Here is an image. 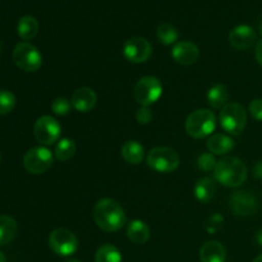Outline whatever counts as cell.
I'll return each instance as SVG.
<instances>
[{"instance_id":"e575fe53","label":"cell","mask_w":262,"mask_h":262,"mask_svg":"<svg viewBox=\"0 0 262 262\" xmlns=\"http://www.w3.org/2000/svg\"><path fill=\"white\" fill-rule=\"evenodd\" d=\"M0 262H7V258H5L4 253H3L2 251H0Z\"/></svg>"},{"instance_id":"836d02e7","label":"cell","mask_w":262,"mask_h":262,"mask_svg":"<svg viewBox=\"0 0 262 262\" xmlns=\"http://www.w3.org/2000/svg\"><path fill=\"white\" fill-rule=\"evenodd\" d=\"M256 241H257L258 245H260L262 247V229L258 230L257 234H256Z\"/></svg>"},{"instance_id":"4dcf8cb0","label":"cell","mask_w":262,"mask_h":262,"mask_svg":"<svg viewBox=\"0 0 262 262\" xmlns=\"http://www.w3.org/2000/svg\"><path fill=\"white\" fill-rule=\"evenodd\" d=\"M248 110H250V114L252 115V118H255L258 122H262V99L252 100Z\"/></svg>"},{"instance_id":"7a4b0ae2","label":"cell","mask_w":262,"mask_h":262,"mask_svg":"<svg viewBox=\"0 0 262 262\" xmlns=\"http://www.w3.org/2000/svg\"><path fill=\"white\" fill-rule=\"evenodd\" d=\"M248 176L247 166L235 156H227L216 163L214 169V178L217 183L229 188L242 186Z\"/></svg>"},{"instance_id":"e0dca14e","label":"cell","mask_w":262,"mask_h":262,"mask_svg":"<svg viewBox=\"0 0 262 262\" xmlns=\"http://www.w3.org/2000/svg\"><path fill=\"white\" fill-rule=\"evenodd\" d=\"M207 150L212 155H225V154L230 152L234 147V141L227 135H222V133H215V135L210 136L207 140Z\"/></svg>"},{"instance_id":"8fae6325","label":"cell","mask_w":262,"mask_h":262,"mask_svg":"<svg viewBox=\"0 0 262 262\" xmlns=\"http://www.w3.org/2000/svg\"><path fill=\"white\" fill-rule=\"evenodd\" d=\"M123 54L130 63H145L152 54V46L145 37L136 36V37L125 41L124 46H123Z\"/></svg>"},{"instance_id":"2e32d148","label":"cell","mask_w":262,"mask_h":262,"mask_svg":"<svg viewBox=\"0 0 262 262\" xmlns=\"http://www.w3.org/2000/svg\"><path fill=\"white\" fill-rule=\"evenodd\" d=\"M200 260L201 262H225L227 250L217 241H210L200 250Z\"/></svg>"},{"instance_id":"603a6c76","label":"cell","mask_w":262,"mask_h":262,"mask_svg":"<svg viewBox=\"0 0 262 262\" xmlns=\"http://www.w3.org/2000/svg\"><path fill=\"white\" fill-rule=\"evenodd\" d=\"M207 102L215 109L224 107L229 101V91L224 84H215L207 92Z\"/></svg>"},{"instance_id":"484cf974","label":"cell","mask_w":262,"mask_h":262,"mask_svg":"<svg viewBox=\"0 0 262 262\" xmlns=\"http://www.w3.org/2000/svg\"><path fill=\"white\" fill-rule=\"evenodd\" d=\"M156 36L163 45H173L178 40V30L170 23H163L158 27Z\"/></svg>"},{"instance_id":"3957f363","label":"cell","mask_w":262,"mask_h":262,"mask_svg":"<svg viewBox=\"0 0 262 262\" xmlns=\"http://www.w3.org/2000/svg\"><path fill=\"white\" fill-rule=\"evenodd\" d=\"M216 127V117L209 109H199L192 112L186 120V132L191 137L205 138L211 136Z\"/></svg>"},{"instance_id":"ffe728a7","label":"cell","mask_w":262,"mask_h":262,"mask_svg":"<svg viewBox=\"0 0 262 262\" xmlns=\"http://www.w3.org/2000/svg\"><path fill=\"white\" fill-rule=\"evenodd\" d=\"M122 156L128 164L137 165L143 160L145 156V148L137 141H127L122 146Z\"/></svg>"},{"instance_id":"8992f818","label":"cell","mask_w":262,"mask_h":262,"mask_svg":"<svg viewBox=\"0 0 262 262\" xmlns=\"http://www.w3.org/2000/svg\"><path fill=\"white\" fill-rule=\"evenodd\" d=\"M147 165L158 173H173L181 163L178 152L170 147H155L148 152Z\"/></svg>"},{"instance_id":"ac0fdd59","label":"cell","mask_w":262,"mask_h":262,"mask_svg":"<svg viewBox=\"0 0 262 262\" xmlns=\"http://www.w3.org/2000/svg\"><path fill=\"white\" fill-rule=\"evenodd\" d=\"M127 235L129 241H132L136 245H143L150 239V227L142 220H132L127 227Z\"/></svg>"},{"instance_id":"277c9868","label":"cell","mask_w":262,"mask_h":262,"mask_svg":"<svg viewBox=\"0 0 262 262\" xmlns=\"http://www.w3.org/2000/svg\"><path fill=\"white\" fill-rule=\"evenodd\" d=\"M220 125L225 132L232 136H238L243 132L247 124V113L238 102H228L219 115Z\"/></svg>"},{"instance_id":"d590c367","label":"cell","mask_w":262,"mask_h":262,"mask_svg":"<svg viewBox=\"0 0 262 262\" xmlns=\"http://www.w3.org/2000/svg\"><path fill=\"white\" fill-rule=\"evenodd\" d=\"M252 262H262V255H260V256H257V257L255 258V260H253Z\"/></svg>"},{"instance_id":"5bb4252c","label":"cell","mask_w":262,"mask_h":262,"mask_svg":"<svg viewBox=\"0 0 262 262\" xmlns=\"http://www.w3.org/2000/svg\"><path fill=\"white\" fill-rule=\"evenodd\" d=\"M171 56L181 66H192L200 58V50L191 41H179L171 49Z\"/></svg>"},{"instance_id":"1f68e13d","label":"cell","mask_w":262,"mask_h":262,"mask_svg":"<svg viewBox=\"0 0 262 262\" xmlns=\"http://www.w3.org/2000/svg\"><path fill=\"white\" fill-rule=\"evenodd\" d=\"M255 56L257 63L262 67V40H260L256 45V50H255Z\"/></svg>"},{"instance_id":"d6a6232c","label":"cell","mask_w":262,"mask_h":262,"mask_svg":"<svg viewBox=\"0 0 262 262\" xmlns=\"http://www.w3.org/2000/svg\"><path fill=\"white\" fill-rule=\"evenodd\" d=\"M253 177L257 179L262 178V160L253 166Z\"/></svg>"},{"instance_id":"9c48e42d","label":"cell","mask_w":262,"mask_h":262,"mask_svg":"<svg viewBox=\"0 0 262 262\" xmlns=\"http://www.w3.org/2000/svg\"><path fill=\"white\" fill-rule=\"evenodd\" d=\"M49 247L58 256L68 257L78 250V239L71 230L55 229L49 235Z\"/></svg>"},{"instance_id":"30bf717a","label":"cell","mask_w":262,"mask_h":262,"mask_svg":"<svg viewBox=\"0 0 262 262\" xmlns=\"http://www.w3.org/2000/svg\"><path fill=\"white\" fill-rule=\"evenodd\" d=\"M61 127L55 118L50 115H43L36 120L33 125V135L37 142L43 146H51L58 142L60 137Z\"/></svg>"},{"instance_id":"83f0119b","label":"cell","mask_w":262,"mask_h":262,"mask_svg":"<svg viewBox=\"0 0 262 262\" xmlns=\"http://www.w3.org/2000/svg\"><path fill=\"white\" fill-rule=\"evenodd\" d=\"M72 102L67 97H56L53 102H51V110L54 114L59 115V117H66L71 113Z\"/></svg>"},{"instance_id":"6da1fadb","label":"cell","mask_w":262,"mask_h":262,"mask_svg":"<svg viewBox=\"0 0 262 262\" xmlns=\"http://www.w3.org/2000/svg\"><path fill=\"white\" fill-rule=\"evenodd\" d=\"M94 220L105 232H118L124 227L127 217L124 209L115 200L101 199L94 207Z\"/></svg>"},{"instance_id":"74e56055","label":"cell","mask_w":262,"mask_h":262,"mask_svg":"<svg viewBox=\"0 0 262 262\" xmlns=\"http://www.w3.org/2000/svg\"><path fill=\"white\" fill-rule=\"evenodd\" d=\"M260 32H261V35H262V22L260 23Z\"/></svg>"},{"instance_id":"8d00e7d4","label":"cell","mask_w":262,"mask_h":262,"mask_svg":"<svg viewBox=\"0 0 262 262\" xmlns=\"http://www.w3.org/2000/svg\"><path fill=\"white\" fill-rule=\"evenodd\" d=\"M66 262H81V261L76 260V258H71V260H68V261H66Z\"/></svg>"},{"instance_id":"52a82bcc","label":"cell","mask_w":262,"mask_h":262,"mask_svg":"<svg viewBox=\"0 0 262 262\" xmlns=\"http://www.w3.org/2000/svg\"><path fill=\"white\" fill-rule=\"evenodd\" d=\"M163 95V84L160 79L154 76L142 77L136 83L133 97L141 106H150L155 104Z\"/></svg>"},{"instance_id":"44dd1931","label":"cell","mask_w":262,"mask_h":262,"mask_svg":"<svg viewBox=\"0 0 262 262\" xmlns=\"http://www.w3.org/2000/svg\"><path fill=\"white\" fill-rule=\"evenodd\" d=\"M17 222L9 215H0V246H7L15 238Z\"/></svg>"},{"instance_id":"9a60e30c","label":"cell","mask_w":262,"mask_h":262,"mask_svg":"<svg viewBox=\"0 0 262 262\" xmlns=\"http://www.w3.org/2000/svg\"><path fill=\"white\" fill-rule=\"evenodd\" d=\"M72 106L79 113H89L95 107L97 102L96 92L89 87H81L73 92L71 97Z\"/></svg>"},{"instance_id":"d4e9b609","label":"cell","mask_w":262,"mask_h":262,"mask_svg":"<svg viewBox=\"0 0 262 262\" xmlns=\"http://www.w3.org/2000/svg\"><path fill=\"white\" fill-rule=\"evenodd\" d=\"M95 262H122V253L112 245H104L96 251Z\"/></svg>"},{"instance_id":"f35d334b","label":"cell","mask_w":262,"mask_h":262,"mask_svg":"<svg viewBox=\"0 0 262 262\" xmlns=\"http://www.w3.org/2000/svg\"><path fill=\"white\" fill-rule=\"evenodd\" d=\"M0 161H2V155H0Z\"/></svg>"},{"instance_id":"4316f807","label":"cell","mask_w":262,"mask_h":262,"mask_svg":"<svg viewBox=\"0 0 262 262\" xmlns=\"http://www.w3.org/2000/svg\"><path fill=\"white\" fill-rule=\"evenodd\" d=\"M15 107V96L8 90H0V115H7Z\"/></svg>"},{"instance_id":"f546056e","label":"cell","mask_w":262,"mask_h":262,"mask_svg":"<svg viewBox=\"0 0 262 262\" xmlns=\"http://www.w3.org/2000/svg\"><path fill=\"white\" fill-rule=\"evenodd\" d=\"M136 119L140 124H148L152 119V112L148 109V106H141L136 113Z\"/></svg>"},{"instance_id":"ba28073f","label":"cell","mask_w":262,"mask_h":262,"mask_svg":"<svg viewBox=\"0 0 262 262\" xmlns=\"http://www.w3.org/2000/svg\"><path fill=\"white\" fill-rule=\"evenodd\" d=\"M54 163V155L49 148L43 146L32 147L26 152L23 158V166L30 174H43L51 168Z\"/></svg>"},{"instance_id":"cb8c5ba5","label":"cell","mask_w":262,"mask_h":262,"mask_svg":"<svg viewBox=\"0 0 262 262\" xmlns=\"http://www.w3.org/2000/svg\"><path fill=\"white\" fill-rule=\"evenodd\" d=\"M76 151V142L71 138H63L58 141V145L55 147V158L60 161H68L73 158Z\"/></svg>"},{"instance_id":"4fadbf2b","label":"cell","mask_w":262,"mask_h":262,"mask_svg":"<svg viewBox=\"0 0 262 262\" xmlns=\"http://www.w3.org/2000/svg\"><path fill=\"white\" fill-rule=\"evenodd\" d=\"M257 40L255 30L248 25H239L229 33L230 45L239 51L250 50Z\"/></svg>"},{"instance_id":"f1b7e54d","label":"cell","mask_w":262,"mask_h":262,"mask_svg":"<svg viewBox=\"0 0 262 262\" xmlns=\"http://www.w3.org/2000/svg\"><path fill=\"white\" fill-rule=\"evenodd\" d=\"M217 161L215 160V155L212 154H201L197 159V165H199L200 170L202 171H211L214 170L215 166H216Z\"/></svg>"},{"instance_id":"5b68a950","label":"cell","mask_w":262,"mask_h":262,"mask_svg":"<svg viewBox=\"0 0 262 262\" xmlns=\"http://www.w3.org/2000/svg\"><path fill=\"white\" fill-rule=\"evenodd\" d=\"M13 61L23 72L33 73L42 64V55L35 45L30 42H18L13 50Z\"/></svg>"},{"instance_id":"7402d4cb","label":"cell","mask_w":262,"mask_h":262,"mask_svg":"<svg viewBox=\"0 0 262 262\" xmlns=\"http://www.w3.org/2000/svg\"><path fill=\"white\" fill-rule=\"evenodd\" d=\"M17 32L22 40H32L38 32V22L32 15H23L17 23Z\"/></svg>"},{"instance_id":"7c38bea8","label":"cell","mask_w":262,"mask_h":262,"mask_svg":"<svg viewBox=\"0 0 262 262\" xmlns=\"http://www.w3.org/2000/svg\"><path fill=\"white\" fill-rule=\"evenodd\" d=\"M229 207L237 216H251L257 210V199L250 191H237L230 196Z\"/></svg>"},{"instance_id":"d6986e66","label":"cell","mask_w":262,"mask_h":262,"mask_svg":"<svg viewBox=\"0 0 262 262\" xmlns=\"http://www.w3.org/2000/svg\"><path fill=\"white\" fill-rule=\"evenodd\" d=\"M194 196L199 201L204 202H210L215 197L216 193V184H215L214 179L209 178V177H204V178H200L197 181V183L194 184Z\"/></svg>"}]
</instances>
